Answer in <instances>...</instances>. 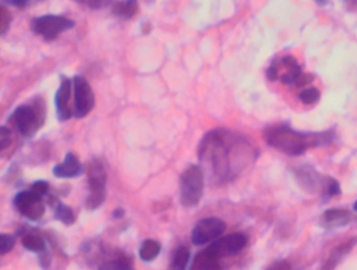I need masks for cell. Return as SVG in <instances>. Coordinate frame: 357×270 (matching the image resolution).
Returning a JSON list of instances; mask_svg holds the SVG:
<instances>
[{"label":"cell","mask_w":357,"mask_h":270,"mask_svg":"<svg viewBox=\"0 0 357 270\" xmlns=\"http://www.w3.org/2000/svg\"><path fill=\"white\" fill-rule=\"evenodd\" d=\"M198 157L208 180L215 186H225L256 163L259 150L238 132L215 129L202 138Z\"/></svg>","instance_id":"cell-1"},{"label":"cell","mask_w":357,"mask_h":270,"mask_svg":"<svg viewBox=\"0 0 357 270\" xmlns=\"http://www.w3.org/2000/svg\"><path fill=\"white\" fill-rule=\"evenodd\" d=\"M265 142L271 148L288 155L301 156L309 149L331 144L335 140L336 132L328 129L319 132H301L288 123H273L263 131Z\"/></svg>","instance_id":"cell-2"},{"label":"cell","mask_w":357,"mask_h":270,"mask_svg":"<svg viewBox=\"0 0 357 270\" xmlns=\"http://www.w3.org/2000/svg\"><path fill=\"white\" fill-rule=\"evenodd\" d=\"M45 108L40 104L20 105L12 113L10 121L24 137H32L45 121Z\"/></svg>","instance_id":"cell-3"},{"label":"cell","mask_w":357,"mask_h":270,"mask_svg":"<svg viewBox=\"0 0 357 270\" xmlns=\"http://www.w3.org/2000/svg\"><path fill=\"white\" fill-rule=\"evenodd\" d=\"M204 170L199 165L188 167L181 177V203L185 207H194L199 204L204 195Z\"/></svg>","instance_id":"cell-4"},{"label":"cell","mask_w":357,"mask_h":270,"mask_svg":"<svg viewBox=\"0 0 357 270\" xmlns=\"http://www.w3.org/2000/svg\"><path fill=\"white\" fill-rule=\"evenodd\" d=\"M87 179L89 195L86 199V207L89 209H97L105 201L107 184V173L101 161L93 159L89 163L87 167Z\"/></svg>","instance_id":"cell-5"},{"label":"cell","mask_w":357,"mask_h":270,"mask_svg":"<svg viewBox=\"0 0 357 270\" xmlns=\"http://www.w3.org/2000/svg\"><path fill=\"white\" fill-rule=\"evenodd\" d=\"M74 25V21L66 17L45 15L33 20L32 29L35 33L45 38L47 41H53L60 33L73 29Z\"/></svg>","instance_id":"cell-6"},{"label":"cell","mask_w":357,"mask_h":270,"mask_svg":"<svg viewBox=\"0 0 357 270\" xmlns=\"http://www.w3.org/2000/svg\"><path fill=\"white\" fill-rule=\"evenodd\" d=\"M225 230H227V224L220 218H204L194 226L191 234L192 243L196 246L208 244L219 238Z\"/></svg>","instance_id":"cell-7"},{"label":"cell","mask_w":357,"mask_h":270,"mask_svg":"<svg viewBox=\"0 0 357 270\" xmlns=\"http://www.w3.org/2000/svg\"><path fill=\"white\" fill-rule=\"evenodd\" d=\"M298 186L308 194H323L327 175H321L310 165H300L291 170Z\"/></svg>","instance_id":"cell-8"},{"label":"cell","mask_w":357,"mask_h":270,"mask_svg":"<svg viewBox=\"0 0 357 270\" xmlns=\"http://www.w3.org/2000/svg\"><path fill=\"white\" fill-rule=\"evenodd\" d=\"M74 117L83 119L95 107V93L87 80L82 75H76L74 77Z\"/></svg>","instance_id":"cell-9"},{"label":"cell","mask_w":357,"mask_h":270,"mask_svg":"<svg viewBox=\"0 0 357 270\" xmlns=\"http://www.w3.org/2000/svg\"><path fill=\"white\" fill-rule=\"evenodd\" d=\"M14 205L24 217L31 221H38L45 213L43 197L31 190L18 193L14 198Z\"/></svg>","instance_id":"cell-10"},{"label":"cell","mask_w":357,"mask_h":270,"mask_svg":"<svg viewBox=\"0 0 357 270\" xmlns=\"http://www.w3.org/2000/svg\"><path fill=\"white\" fill-rule=\"evenodd\" d=\"M248 243V237L244 232H233V234L221 237L220 239L213 242L208 249L221 259V257L239 255L245 248Z\"/></svg>","instance_id":"cell-11"},{"label":"cell","mask_w":357,"mask_h":270,"mask_svg":"<svg viewBox=\"0 0 357 270\" xmlns=\"http://www.w3.org/2000/svg\"><path fill=\"white\" fill-rule=\"evenodd\" d=\"M70 96H72V82L68 77H61V83L55 94L56 112L59 121H68L74 114V111L70 107Z\"/></svg>","instance_id":"cell-12"},{"label":"cell","mask_w":357,"mask_h":270,"mask_svg":"<svg viewBox=\"0 0 357 270\" xmlns=\"http://www.w3.org/2000/svg\"><path fill=\"white\" fill-rule=\"evenodd\" d=\"M354 220V216L346 209H329L321 216L319 224L327 230H337L349 225Z\"/></svg>","instance_id":"cell-13"},{"label":"cell","mask_w":357,"mask_h":270,"mask_svg":"<svg viewBox=\"0 0 357 270\" xmlns=\"http://www.w3.org/2000/svg\"><path fill=\"white\" fill-rule=\"evenodd\" d=\"M84 167L73 152L66 153L64 160L54 167L53 174L58 178L70 179L82 175Z\"/></svg>","instance_id":"cell-14"},{"label":"cell","mask_w":357,"mask_h":270,"mask_svg":"<svg viewBox=\"0 0 357 270\" xmlns=\"http://www.w3.org/2000/svg\"><path fill=\"white\" fill-rule=\"evenodd\" d=\"M356 237H353V238L347 239L346 241L334 247L321 268H324V269H333V268H335L337 264L350 253L351 249L356 245Z\"/></svg>","instance_id":"cell-15"},{"label":"cell","mask_w":357,"mask_h":270,"mask_svg":"<svg viewBox=\"0 0 357 270\" xmlns=\"http://www.w3.org/2000/svg\"><path fill=\"white\" fill-rule=\"evenodd\" d=\"M192 269L194 270H215L220 268L219 257L213 253L210 249L200 251L194 257L192 263Z\"/></svg>","instance_id":"cell-16"},{"label":"cell","mask_w":357,"mask_h":270,"mask_svg":"<svg viewBox=\"0 0 357 270\" xmlns=\"http://www.w3.org/2000/svg\"><path fill=\"white\" fill-rule=\"evenodd\" d=\"M22 244L24 248L34 253H45L47 251L45 241L39 234L24 232L22 237Z\"/></svg>","instance_id":"cell-17"},{"label":"cell","mask_w":357,"mask_h":270,"mask_svg":"<svg viewBox=\"0 0 357 270\" xmlns=\"http://www.w3.org/2000/svg\"><path fill=\"white\" fill-rule=\"evenodd\" d=\"M162 246L158 241L147 239L142 243L139 248V255L142 261L152 262L160 255Z\"/></svg>","instance_id":"cell-18"},{"label":"cell","mask_w":357,"mask_h":270,"mask_svg":"<svg viewBox=\"0 0 357 270\" xmlns=\"http://www.w3.org/2000/svg\"><path fill=\"white\" fill-rule=\"evenodd\" d=\"M190 257H191V251L187 246H179L175 250L174 255L172 257V263H171V268L176 270H183L187 268L189 264Z\"/></svg>","instance_id":"cell-19"},{"label":"cell","mask_w":357,"mask_h":270,"mask_svg":"<svg viewBox=\"0 0 357 270\" xmlns=\"http://www.w3.org/2000/svg\"><path fill=\"white\" fill-rule=\"evenodd\" d=\"M137 10V2L130 1H120L116 2L112 8V12L116 16L123 17V18H131L133 15H135Z\"/></svg>","instance_id":"cell-20"},{"label":"cell","mask_w":357,"mask_h":270,"mask_svg":"<svg viewBox=\"0 0 357 270\" xmlns=\"http://www.w3.org/2000/svg\"><path fill=\"white\" fill-rule=\"evenodd\" d=\"M55 217L56 219L59 220L66 225H73L76 221V216H75L73 209L61 202L58 203L57 207H56Z\"/></svg>","instance_id":"cell-21"},{"label":"cell","mask_w":357,"mask_h":270,"mask_svg":"<svg viewBox=\"0 0 357 270\" xmlns=\"http://www.w3.org/2000/svg\"><path fill=\"white\" fill-rule=\"evenodd\" d=\"M340 194H342V188H340V182L335 178L327 175L321 198L324 200H329V199L334 198V197L340 196Z\"/></svg>","instance_id":"cell-22"},{"label":"cell","mask_w":357,"mask_h":270,"mask_svg":"<svg viewBox=\"0 0 357 270\" xmlns=\"http://www.w3.org/2000/svg\"><path fill=\"white\" fill-rule=\"evenodd\" d=\"M100 268H101V269L116 270L131 269V268H132V261H131L130 257H127V255H120L114 257L112 261L108 262V263L100 266Z\"/></svg>","instance_id":"cell-23"},{"label":"cell","mask_w":357,"mask_h":270,"mask_svg":"<svg viewBox=\"0 0 357 270\" xmlns=\"http://www.w3.org/2000/svg\"><path fill=\"white\" fill-rule=\"evenodd\" d=\"M298 98L303 104L311 106V105L317 104L319 102V98H321V91L317 87L306 88V89L300 92Z\"/></svg>","instance_id":"cell-24"},{"label":"cell","mask_w":357,"mask_h":270,"mask_svg":"<svg viewBox=\"0 0 357 270\" xmlns=\"http://www.w3.org/2000/svg\"><path fill=\"white\" fill-rule=\"evenodd\" d=\"M1 246H0V255H5L14 248L16 244V238L13 234H1Z\"/></svg>","instance_id":"cell-25"},{"label":"cell","mask_w":357,"mask_h":270,"mask_svg":"<svg viewBox=\"0 0 357 270\" xmlns=\"http://www.w3.org/2000/svg\"><path fill=\"white\" fill-rule=\"evenodd\" d=\"M11 131H10L9 128L3 126L1 129H0V148H1V150H6V149L11 146Z\"/></svg>","instance_id":"cell-26"},{"label":"cell","mask_w":357,"mask_h":270,"mask_svg":"<svg viewBox=\"0 0 357 270\" xmlns=\"http://www.w3.org/2000/svg\"><path fill=\"white\" fill-rule=\"evenodd\" d=\"M30 190L34 192L35 194L39 195V196L45 197L50 190L49 182L45 181V180L35 181L34 183L31 186Z\"/></svg>","instance_id":"cell-27"},{"label":"cell","mask_w":357,"mask_h":270,"mask_svg":"<svg viewBox=\"0 0 357 270\" xmlns=\"http://www.w3.org/2000/svg\"><path fill=\"white\" fill-rule=\"evenodd\" d=\"M313 80H314V75L312 73H302L296 79L294 86L298 88L304 87V86L312 83Z\"/></svg>","instance_id":"cell-28"},{"label":"cell","mask_w":357,"mask_h":270,"mask_svg":"<svg viewBox=\"0 0 357 270\" xmlns=\"http://www.w3.org/2000/svg\"><path fill=\"white\" fill-rule=\"evenodd\" d=\"M266 77L271 82H275L280 79L279 66L275 61L267 68Z\"/></svg>","instance_id":"cell-29"},{"label":"cell","mask_w":357,"mask_h":270,"mask_svg":"<svg viewBox=\"0 0 357 270\" xmlns=\"http://www.w3.org/2000/svg\"><path fill=\"white\" fill-rule=\"evenodd\" d=\"M11 16L10 13L6 10L3 6H1V12H0V21H1V33H5L7 31L8 27L10 24V20H11Z\"/></svg>","instance_id":"cell-30"},{"label":"cell","mask_w":357,"mask_h":270,"mask_svg":"<svg viewBox=\"0 0 357 270\" xmlns=\"http://www.w3.org/2000/svg\"><path fill=\"white\" fill-rule=\"evenodd\" d=\"M78 1L87 4L93 8H101L107 6L110 0H78Z\"/></svg>","instance_id":"cell-31"},{"label":"cell","mask_w":357,"mask_h":270,"mask_svg":"<svg viewBox=\"0 0 357 270\" xmlns=\"http://www.w3.org/2000/svg\"><path fill=\"white\" fill-rule=\"evenodd\" d=\"M344 6L347 10H357V0H344Z\"/></svg>","instance_id":"cell-32"},{"label":"cell","mask_w":357,"mask_h":270,"mask_svg":"<svg viewBox=\"0 0 357 270\" xmlns=\"http://www.w3.org/2000/svg\"><path fill=\"white\" fill-rule=\"evenodd\" d=\"M125 211L122 209V207H118V209H114V213H112V217L114 219H120V218L124 217Z\"/></svg>","instance_id":"cell-33"},{"label":"cell","mask_w":357,"mask_h":270,"mask_svg":"<svg viewBox=\"0 0 357 270\" xmlns=\"http://www.w3.org/2000/svg\"><path fill=\"white\" fill-rule=\"evenodd\" d=\"M3 1L8 2V3L13 4V6H24L26 4V2L30 1V0H3Z\"/></svg>","instance_id":"cell-34"},{"label":"cell","mask_w":357,"mask_h":270,"mask_svg":"<svg viewBox=\"0 0 357 270\" xmlns=\"http://www.w3.org/2000/svg\"><path fill=\"white\" fill-rule=\"evenodd\" d=\"M319 6H326L328 3V0H314Z\"/></svg>","instance_id":"cell-35"},{"label":"cell","mask_w":357,"mask_h":270,"mask_svg":"<svg viewBox=\"0 0 357 270\" xmlns=\"http://www.w3.org/2000/svg\"><path fill=\"white\" fill-rule=\"evenodd\" d=\"M353 209H354L355 211H357V200L355 201L354 204H353Z\"/></svg>","instance_id":"cell-36"},{"label":"cell","mask_w":357,"mask_h":270,"mask_svg":"<svg viewBox=\"0 0 357 270\" xmlns=\"http://www.w3.org/2000/svg\"><path fill=\"white\" fill-rule=\"evenodd\" d=\"M130 1L137 2V0H130Z\"/></svg>","instance_id":"cell-37"}]
</instances>
